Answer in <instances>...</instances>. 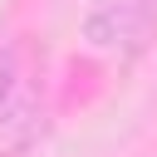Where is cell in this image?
Returning a JSON list of instances; mask_svg holds the SVG:
<instances>
[{
	"instance_id": "obj_1",
	"label": "cell",
	"mask_w": 157,
	"mask_h": 157,
	"mask_svg": "<svg viewBox=\"0 0 157 157\" xmlns=\"http://www.w3.org/2000/svg\"><path fill=\"white\" fill-rule=\"evenodd\" d=\"M157 25V0H98L83 20V39L98 54H132Z\"/></svg>"
},
{
	"instance_id": "obj_2",
	"label": "cell",
	"mask_w": 157,
	"mask_h": 157,
	"mask_svg": "<svg viewBox=\"0 0 157 157\" xmlns=\"http://www.w3.org/2000/svg\"><path fill=\"white\" fill-rule=\"evenodd\" d=\"M15 93H20V44L0 39V113L15 103Z\"/></svg>"
}]
</instances>
